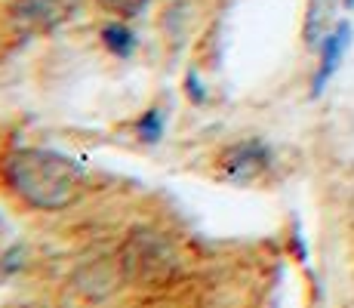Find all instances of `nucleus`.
<instances>
[{
	"label": "nucleus",
	"mask_w": 354,
	"mask_h": 308,
	"mask_svg": "<svg viewBox=\"0 0 354 308\" xmlns=\"http://www.w3.org/2000/svg\"><path fill=\"white\" fill-rule=\"evenodd\" d=\"M0 173L12 194H19L34 210H56L71 207L80 197L86 173L77 161L53 148H12L0 161Z\"/></svg>",
	"instance_id": "nucleus-1"
},
{
	"label": "nucleus",
	"mask_w": 354,
	"mask_h": 308,
	"mask_svg": "<svg viewBox=\"0 0 354 308\" xmlns=\"http://www.w3.org/2000/svg\"><path fill=\"white\" fill-rule=\"evenodd\" d=\"M124 275L133 280H142V284H151V280H163L173 271L176 259L169 253V244L163 241L160 235H151V231H136L133 237L124 246Z\"/></svg>",
	"instance_id": "nucleus-2"
},
{
	"label": "nucleus",
	"mask_w": 354,
	"mask_h": 308,
	"mask_svg": "<svg viewBox=\"0 0 354 308\" xmlns=\"http://www.w3.org/2000/svg\"><path fill=\"white\" fill-rule=\"evenodd\" d=\"M80 10V0H12L10 19L25 34H50L68 25Z\"/></svg>",
	"instance_id": "nucleus-3"
},
{
	"label": "nucleus",
	"mask_w": 354,
	"mask_h": 308,
	"mask_svg": "<svg viewBox=\"0 0 354 308\" xmlns=\"http://www.w3.org/2000/svg\"><path fill=\"white\" fill-rule=\"evenodd\" d=\"M271 167V148L262 139H243V142H231L216 157V170L222 179L247 185L259 179L265 170Z\"/></svg>",
	"instance_id": "nucleus-4"
},
{
	"label": "nucleus",
	"mask_w": 354,
	"mask_h": 308,
	"mask_svg": "<svg viewBox=\"0 0 354 308\" xmlns=\"http://www.w3.org/2000/svg\"><path fill=\"white\" fill-rule=\"evenodd\" d=\"M348 40H351V25L348 22H339L336 28H330V34L321 40V62H317V71L315 80H311V96H321L326 90V84L333 80V74L339 71L345 59V50H348Z\"/></svg>",
	"instance_id": "nucleus-5"
},
{
	"label": "nucleus",
	"mask_w": 354,
	"mask_h": 308,
	"mask_svg": "<svg viewBox=\"0 0 354 308\" xmlns=\"http://www.w3.org/2000/svg\"><path fill=\"white\" fill-rule=\"evenodd\" d=\"M99 40H102V46L118 59H133L136 50H139V37H136V31L129 28L127 22H120V19H111L108 25H102Z\"/></svg>",
	"instance_id": "nucleus-6"
},
{
	"label": "nucleus",
	"mask_w": 354,
	"mask_h": 308,
	"mask_svg": "<svg viewBox=\"0 0 354 308\" xmlns=\"http://www.w3.org/2000/svg\"><path fill=\"white\" fill-rule=\"evenodd\" d=\"M330 12H333L330 0H308L302 37H305V44H308L311 50H315V46H321V40L330 34V31H326V25H330Z\"/></svg>",
	"instance_id": "nucleus-7"
},
{
	"label": "nucleus",
	"mask_w": 354,
	"mask_h": 308,
	"mask_svg": "<svg viewBox=\"0 0 354 308\" xmlns=\"http://www.w3.org/2000/svg\"><path fill=\"white\" fill-rule=\"evenodd\" d=\"M163 133H167V111H163V108L151 105L136 118V136H139V142H145V145H158L163 139Z\"/></svg>",
	"instance_id": "nucleus-8"
},
{
	"label": "nucleus",
	"mask_w": 354,
	"mask_h": 308,
	"mask_svg": "<svg viewBox=\"0 0 354 308\" xmlns=\"http://www.w3.org/2000/svg\"><path fill=\"white\" fill-rule=\"evenodd\" d=\"M151 0H96V6L105 16L120 19V22H129V19H139L142 12L148 10Z\"/></svg>",
	"instance_id": "nucleus-9"
},
{
	"label": "nucleus",
	"mask_w": 354,
	"mask_h": 308,
	"mask_svg": "<svg viewBox=\"0 0 354 308\" xmlns=\"http://www.w3.org/2000/svg\"><path fill=\"white\" fill-rule=\"evenodd\" d=\"M185 96L194 102V105H203V102H207V84L201 80L197 68H188V74H185Z\"/></svg>",
	"instance_id": "nucleus-10"
},
{
	"label": "nucleus",
	"mask_w": 354,
	"mask_h": 308,
	"mask_svg": "<svg viewBox=\"0 0 354 308\" xmlns=\"http://www.w3.org/2000/svg\"><path fill=\"white\" fill-rule=\"evenodd\" d=\"M345 6H354V0H345Z\"/></svg>",
	"instance_id": "nucleus-11"
}]
</instances>
